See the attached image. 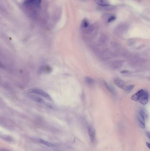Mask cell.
Here are the masks:
<instances>
[{"mask_svg": "<svg viewBox=\"0 0 150 151\" xmlns=\"http://www.w3.org/2000/svg\"><path fill=\"white\" fill-rule=\"evenodd\" d=\"M131 99L133 101H139L141 104L144 106L148 102V94L146 91L141 89L132 96Z\"/></svg>", "mask_w": 150, "mask_h": 151, "instance_id": "obj_1", "label": "cell"}, {"mask_svg": "<svg viewBox=\"0 0 150 151\" xmlns=\"http://www.w3.org/2000/svg\"><path fill=\"white\" fill-rule=\"evenodd\" d=\"M28 92L31 94H33L37 95H40L41 97L45 98L48 100L50 101H52V99L50 95H48V93H47L45 91L42 90L41 89H40L37 88H33L31 89H29L28 91Z\"/></svg>", "mask_w": 150, "mask_h": 151, "instance_id": "obj_2", "label": "cell"}, {"mask_svg": "<svg viewBox=\"0 0 150 151\" xmlns=\"http://www.w3.org/2000/svg\"><path fill=\"white\" fill-rule=\"evenodd\" d=\"M30 95H29L28 96L32 100H34V101L36 102L39 103H41L42 104L45 105L47 107H52V106L48 102H47L45 100H44L43 99H42L41 97H39L38 95L33 94H31L30 93Z\"/></svg>", "mask_w": 150, "mask_h": 151, "instance_id": "obj_3", "label": "cell"}, {"mask_svg": "<svg viewBox=\"0 0 150 151\" xmlns=\"http://www.w3.org/2000/svg\"><path fill=\"white\" fill-rule=\"evenodd\" d=\"M145 117L146 113L143 110H140L137 115V121L138 124L140 127L142 129L145 127Z\"/></svg>", "mask_w": 150, "mask_h": 151, "instance_id": "obj_4", "label": "cell"}, {"mask_svg": "<svg viewBox=\"0 0 150 151\" xmlns=\"http://www.w3.org/2000/svg\"><path fill=\"white\" fill-rule=\"evenodd\" d=\"M88 134L90 139L92 142H94L96 138V131L94 127L92 125H90L88 127Z\"/></svg>", "mask_w": 150, "mask_h": 151, "instance_id": "obj_5", "label": "cell"}, {"mask_svg": "<svg viewBox=\"0 0 150 151\" xmlns=\"http://www.w3.org/2000/svg\"><path fill=\"white\" fill-rule=\"evenodd\" d=\"M123 65V62L120 60H115L113 61L110 64L111 68L113 69H118L121 68Z\"/></svg>", "mask_w": 150, "mask_h": 151, "instance_id": "obj_6", "label": "cell"}, {"mask_svg": "<svg viewBox=\"0 0 150 151\" xmlns=\"http://www.w3.org/2000/svg\"><path fill=\"white\" fill-rule=\"evenodd\" d=\"M114 84L118 87L122 89H125L126 86L125 83L123 81L119 79H115L114 80Z\"/></svg>", "mask_w": 150, "mask_h": 151, "instance_id": "obj_7", "label": "cell"}, {"mask_svg": "<svg viewBox=\"0 0 150 151\" xmlns=\"http://www.w3.org/2000/svg\"><path fill=\"white\" fill-rule=\"evenodd\" d=\"M94 1L99 6L110 5L108 0H94Z\"/></svg>", "mask_w": 150, "mask_h": 151, "instance_id": "obj_8", "label": "cell"}, {"mask_svg": "<svg viewBox=\"0 0 150 151\" xmlns=\"http://www.w3.org/2000/svg\"><path fill=\"white\" fill-rule=\"evenodd\" d=\"M38 141L40 143H41V144H43L45 145H46V146H48V147H55L56 146L55 144H53V143H52L50 142H48V141H45L44 140L39 139Z\"/></svg>", "mask_w": 150, "mask_h": 151, "instance_id": "obj_9", "label": "cell"}, {"mask_svg": "<svg viewBox=\"0 0 150 151\" xmlns=\"http://www.w3.org/2000/svg\"><path fill=\"white\" fill-rule=\"evenodd\" d=\"M100 9L104 10V11H112L115 9L116 7L112 5H106L104 6H99Z\"/></svg>", "mask_w": 150, "mask_h": 151, "instance_id": "obj_10", "label": "cell"}, {"mask_svg": "<svg viewBox=\"0 0 150 151\" xmlns=\"http://www.w3.org/2000/svg\"><path fill=\"white\" fill-rule=\"evenodd\" d=\"M104 85L105 86V87H106V88H107L112 93V94H114V95H115V94H116V92H115V89H114L113 87L112 86L110 85L109 84H108V83L106 82H105V81H104Z\"/></svg>", "mask_w": 150, "mask_h": 151, "instance_id": "obj_11", "label": "cell"}, {"mask_svg": "<svg viewBox=\"0 0 150 151\" xmlns=\"http://www.w3.org/2000/svg\"><path fill=\"white\" fill-rule=\"evenodd\" d=\"M89 26V22L86 19H84L81 23V27L82 28H86Z\"/></svg>", "mask_w": 150, "mask_h": 151, "instance_id": "obj_12", "label": "cell"}, {"mask_svg": "<svg viewBox=\"0 0 150 151\" xmlns=\"http://www.w3.org/2000/svg\"><path fill=\"white\" fill-rule=\"evenodd\" d=\"M1 138L5 141L9 142L10 143L14 141V139L12 138V137L9 136L8 135H4L3 136H1Z\"/></svg>", "mask_w": 150, "mask_h": 151, "instance_id": "obj_13", "label": "cell"}, {"mask_svg": "<svg viewBox=\"0 0 150 151\" xmlns=\"http://www.w3.org/2000/svg\"><path fill=\"white\" fill-rule=\"evenodd\" d=\"M126 31V28L123 27V26H121V27H118V29L116 31V33L118 34H122Z\"/></svg>", "mask_w": 150, "mask_h": 151, "instance_id": "obj_14", "label": "cell"}, {"mask_svg": "<svg viewBox=\"0 0 150 151\" xmlns=\"http://www.w3.org/2000/svg\"><path fill=\"white\" fill-rule=\"evenodd\" d=\"M85 81L89 85H92L94 83V81L93 79L90 77H86L85 78Z\"/></svg>", "mask_w": 150, "mask_h": 151, "instance_id": "obj_15", "label": "cell"}, {"mask_svg": "<svg viewBox=\"0 0 150 151\" xmlns=\"http://www.w3.org/2000/svg\"><path fill=\"white\" fill-rule=\"evenodd\" d=\"M34 0H25L24 1V5L25 6H30L33 5Z\"/></svg>", "mask_w": 150, "mask_h": 151, "instance_id": "obj_16", "label": "cell"}, {"mask_svg": "<svg viewBox=\"0 0 150 151\" xmlns=\"http://www.w3.org/2000/svg\"><path fill=\"white\" fill-rule=\"evenodd\" d=\"M41 0H34L33 5L35 7L38 8L41 5Z\"/></svg>", "mask_w": 150, "mask_h": 151, "instance_id": "obj_17", "label": "cell"}, {"mask_svg": "<svg viewBox=\"0 0 150 151\" xmlns=\"http://www.w3.org/2000/svg\"><path fill=\"white\" fill-rule=\"evenodd\" d=\"M134 87V85H129L127 86H126L124 90L129 92H130L132 90Z\"/></svg>", "mask_w": 150, "mask_h": 151, "instance_id": "obj_18", "label": "cell"}, {"mask_svg": "<svg viewBox=\"0 0 150 151\" xmlns=\"http://www.w3.org/2000/svg\"><path fill=\"white\" fill-rule=\"evenodd\" d=\"M116 19V17L114 16H111L109 17L108 20H107V22L109 23H111V22H113Z\"/></svg>", "mask_w": 150, "mask_h": 151, "instance_id": "obj_19", "label": "cell"}, {"mask_svg": "<svg viewBox=\"0 0 150 151\" xmlns=\"http://www.w3.org/2000/svg\"><path fill=\"white\" fill-rule=\"evenodd\" d=\"M0 151H11L9 150L8 149H5V148H1L0 149Z\"/></svg>", "mask_w": 150, "mask_h": 151, "instance_id": "obj_20", "label": "cell"}, {"mask_svg": "<svg viewBox=\"0 0 150 151\" xmlns=\"http://www.w3.org/2000/svg\"><path fill=\"white\" fill-rule=\"evenodd\" d=\"M146 134V135H147V136L150 139V132H147Z\"/></svg>", "mask_w": 150, "mask_h": 151, "instance_id": "obj_21", "label": "cell"}, {"mask_svg": "<svg viewBox=\"0 0 150 151\" xmlns=\"http://www.w3.org/2000/svg\"><path fill=\"white\" fill-rule=\"evenodd\" d=\"M146 145L147 146L148 148L149 149H150V143H148V142H147V143H146Z\"/></svg>", "mask_w": 150, "mask_h": 151, "instance_id": "obj_22", "label": "cell"}]
</instances>
